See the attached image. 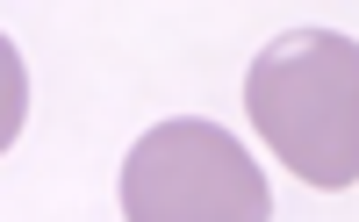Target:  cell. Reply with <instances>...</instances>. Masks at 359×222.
<instances>
[{"instance_id":"obj_1","label":"cell","mask_w":359,"mask_h":222,"mask_svg":"<svg viewBox=\"0 0 359 222\" xmlns=\"http://www.w3.org/2000/svg\"><path fill=\"white\" fill-rule=\"evenodd\" d=\"M245 115L266 151L302 179L338 186L359 179V43L338 29H287L245 72Z\"/></svg>"},{"instance_id":"obj_2","label":"cell","mask_w":359,"mask_h":222,"mask_svg":"<svg viewBox=\"0 0 359 222\" xmlns=\"http://www.w3.org/2000/svg\"><path fill=\"white\" fill-rule=\"evenodd\" d=\"M123 222H273L259 158L223 122H158L123 158Z\"/></svg>"}]
</instances>
